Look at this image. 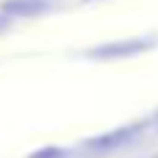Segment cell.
<instances>
[{
	"mask_svg": "<svg viewBox=\"0 0 158 158\" xmlns=\"http://www.w3.org/2000/svg\"><path fill=\"white\" fill-rule=\"evenodd\" d=\"M0 25H3V19H0Z\"/></svg>",
	"mask_w": 158,
	"mask_h": 158,
	"instance_id": "2",
	"label": "cell"
},
{
	"mask_svg": "<svg viewBox=\"0 0 158 158\" xmlns=\"http://www.w3.org/2000/svg\"><path fill=\"white\" fill-rule=\"evenodd\" d=\"M147 47H153L150 39H131V42H117V44L97 47L92 56H94V58H117V56H133V53L147 50Z\"/></svg>",
	"mask_w": 158,
	"mask_h": 158,
	"instance_id": "1",
	"label": "cell"
}]
</instances>
